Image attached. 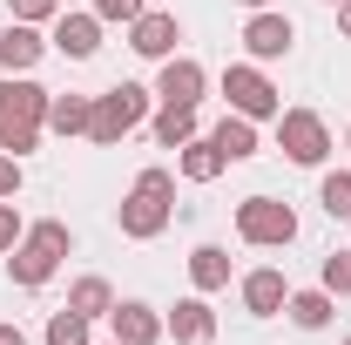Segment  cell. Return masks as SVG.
Segmentation results:
<instances>
[{"mask_svg": "<svg viewBox=\"0 0 351 345\" xmlns=\"http://www.w3.org/2000/svg\"><path fill=\"white\" fill-rule=\"evenodd\" d=\"M68 251H75V230H68L61 216H41V223H27V237L7 251V278H14L21 291H41L47 278L61 271Z\"/></svg>", "mask_w": 351, "mask_h": 345, "instance_id": "obj_1", "label": "cell"}, {"mask_svg": "<svg viewBox=\"0 0 351 345\" xmlns=\"http://www.w3.org/2000/svg\"><path fill=\"white\" fill-rule=\"evenodd\" d=\"M47 95L41 82H27V75H0V149L7 156H27L47 129Z\"/></svg>", "mask_w": 351, "mask_h": 345, "instance_id": "obj_2", "label": "cell"}, {"mask_svg": "<svg viewBox=\"0 0 351 345\" xmlns=\"http://www.w3.org/2000/svg\"><path fill=\"white\" fill-rule=\"evenodd\" d=\"M176 216V176L169 170H142L135 176V190L122 197V210H115V223H122V237H135V244H149V237H162Z\"/></svg>", "mask_w": 351, "mask_h": 345, "instance_id": "obj_3", "label": "cell"}, {"mask_svg": "<svg viewBox=\"0 0 351 345\" xmlns=\"http://www.w3.org/2000/svg\"><path fill=\"white\" fill-rule=\"evenodd\" d=\"M149 88H135V82H122V88H101L95 102H88V142H101V149H115L129 129H142L149 122Z\"/></svg>", "mask_w": 351, "mask_h": 345, "instance_id": "obj_4", "label": "cell"}, {"mask_svg": "<svg viewBox=\"0 0 351 345\" xmlns=\"http://www.w3.org/2000/svg\"><path fill=\"white\" fill-rule=\"evenodd\" d=\"M223 95H230V115H250V122H277L284 115V95L270 88L257 61H230L223 68Z\"/></svg>", "mask_w": 351, "mask_h": 345, "instance_id": "obj_5", "label": "cell"}, {"mask_svg": "<svg viewBox=\"0 0 351 345\" xmlns=\"http://www.w3.org/2000/svg\"><path fill=\"white\" fill-rule=\"evenodd\" d=\"M237 237L257 244V251H284V244L298 237V210L277 203V197H243V203H237Z\"/></svg>", "mask_w": 351, "mask_h": 345, "instance_id": "obj_6", "label": "cell"}, {"mask_svg": "<svg viewBox=\"0 0 351 345\" xmlns=\"http://www.w3.org/2000/svg\"><path fill=\"white\" fill-rule=\"evenodd\" d=\"M277 149H284L291 163L317 170V163L331 156V122H324L317 109H284V115H277Z\"/></svg>", "mask_w": 351, "mask_h": 345, "instance_id": "obj_7", "label": "cell"}, {"mask_svg": "<svg viewBox=\"0 0 351 345\" xmlns=\"http://www.w3.org/2000/svg\"><path fill=\"white\" fill-rule=\"evenodd\" d=\"M298 47V27H291V14H277V7H257L250 21H243V54L250 61H284Z\"/></svg>", "mask_w": 351, "mask_h": 345, "instance_id": "obj_8", "label": "cell"}, {"mask_svg": "<svg viewBox=\"0 0 351 345\" xmlns=\"http://www.w3.org/2000/svg\"><path fill=\"white\" fill-rule=\"evenodd\" d=\"M203 88H210L203 61H189V54H169V61H162V75H156V102H176V109H196V102H203Z\"/></svg>", "mask_w": 351, "mask_h": 345, "instance_id": "obj_9", "label": "cell"}, {"mask_svg": "<svg viewBox=\"0 0 351 345\" xmlns=\"http://www.w3.org/2000/svg\"><path fill=\"white\" fill-rule=\"evenodd\" d=\"M108 325H115V339H122V345H162V339H169L162 311H156V304H142V298H115Z\"/></svg>", "mask_w": 351, "mask_h": 345, "instance_id": "obj_10", "label": "cell"}, {"mask_svg": "<svg viewBox=\"0 0 351 345\" xmlns=\"http://www.w3.org/2000/svg\"><path fill=\"white\" fill-rule=\"evenodd\" d=\"M162 325H169L176 345H210V339H217V311H210L203 291H196V298H182L176 311H162Z\"/></svg>", "mask_w": 351, "mask_h": 345, "instance_id": "obj_11", "label": "cell"}, {"mask_svg": "<svg viewBox=\"0 0 351 345\" xmlns=\"http://www.w3.org/2000/svg\"><path fill=\"white\" fill-rule=\"evenodd\" d=\"M47 47H61L68 61H95L101 54V21L95 14H54V41Z\"/></svg>", "mask_w": 351, "mask_h": 345, "instance_id": "obj_12", "label": "cell"}, {"mask_svg": "<svg viewBox=\"0 0 351 345\" xmlns=\"http://www.w3.org/2000/svg\"><path fill=\"white\" fill-rule=\"evenodd\" d=\"M176 41H182L176 14H142V21H129V47L142 54V61H169Z\"/></svg>", "mask_w": 351, "mask_h": 345, "instance_id": "obj_13", "label": "cell"}, {"mask_svg": "<svg viewBox=\"0 0 351 345\" xmlns=\"http://www.w3.org/2000/svg\"><path fill=\"white\" fill-rule=\"evenodd\" d=\"M41 54H47L41 27H27V21H7V27H0V68H7V75H27Z\"/></svg>", "mask_w": 351, "mask_h": 345, "instance_id": "obj_14", "label": "cell"}, {"mask_svg": "<svg viewBox=\"0 0 351 345\" xmlns=\"http://www.w3.org/2000/svg\"><path fill=\"white\" fill-rule=\"evenodd\" d=\"M284 298H291L284 271H270V264H263V271H250V278H243V311H250V318H277V311H284Z\"/></svg>", "mask_w": 351, "mask_h": 345, "instance_id": "obj_15", "label": "cell"}, {"mask_svg": "<svg viewBox=\"0 0 351 345\" xmlns=\"http://www.w3.org/2000/svg\"><path fill=\"white\" fill-rule=\"evenodd\" d=\"M176 170H182V183H217L230 163H223V149L210 142V135H189V142L176 149Z\"/></svg>", "mask_w": 351, "mask_h": 345, "instance_id": "obj_16", "label": "cell"}, {"mask_svg": "<svg viewBox=\"0 0 351 345\" xmlns=\"http://www.w3.org/2000/svg\"><path fill=\"white\" fill-rule=\"evenodd\" d=\"M210 142L223 149V163H250L257 156V122L250 115H223L217 129H210Z\"/></svg>", "mask_w": 351, "mask_h": 345, "instance_id": "obj_17", "label": "cell"}, {"mask_svg": "<svg viewBox=\"0 0 351 345\" xmlns=\"http://www.w3.org/2000/svg\"><path fill=\"white\" fill-rule=\"evenodd\" d=\"M189 285H196L203 298L223 291V285H230V251H223V244H196V251H189Z\"/></svg>", "mask_w": 351, "mask_h": 345, "instance_id": "obj_18", "label": "cell"}, {"mask_svg": "<svg viewBox=\"0 0 351 345\" xmlns=\"http://www.w3.org/2000/svg\"><path fill=\"white\" fill-rule=\"evenodd\" d=\"M284 311H291V325H298V332H324V325H331V311H338V298L317 285V291H291Z\"/></svg>", "mask_w": 351, "mask_h": 345, "instance_id": "obj_19", "label": "cell"}, {"mask_svg": "<svg viewBox=\"0 0 351 345\" xmlns=\"http://www.w3.org/2000/svg\"><path fill=\"white\" fill-rule=\"evenodd\" d=\"M88 102L95 95H54L47 102V129L54 135H88Z\"/></svg>", "mask_w": 351, "mask_h": 345, "instance_id": "obj_20", "label": "cell"}, {"mask_svg": "<svg viewBox=\"0 0 351 345\" xmlns=\"http://www.w3.org/2000/svg\"><path fill=\"white\" fill-rule=\"evenodd\" d=\"M68 304H75L82 318H108V311H115V285H108V278H75Z\"/></svg>", "mask_w": 351, "mask_h": 345, "instance_id": "obj_21", "label": "cell"}, {"mask_svg": "<svg viewBox=\"0 0 351 345\" xmlns=\"http://www.w3.org/2000/svg\"><path fill=\"white\" fill-rule=\"evenodd\" d=\"M196 135V109H176V102H162V115H156V142L162 149H182Z\"/></svg>", "mask_w": 351, "mask_h": 345, "instance_id": "obj_22", "label": "cell"}, {"mask_svg": "<svg viewBox=\"0 0 351 345\" xmlns=\"http://www.w3.org/2000/svg\"><path fill=\"white\" fill-rule=\"evenodd\" d=\"M88 325H95V318H82L75 304H61V311L47 318V345H88Z\"/></svg>", "mask_w": 351, "mask_h": 345, "instance_id": "obj_23", "label": "cell"}, {"mask_svg": "<svg viewBox=\"0 0 351 345\" xmlns=\"http://www.w3.org/2000/svg\"><path fill=\"white\" fill-rule=\"evenodd\" d=\"M317 203L331 216H351V170H331L324 183H317Z\"/></svg>", "mask_w": 351, "mask_h": 345, "instance_id": "obj_24", "label": "cell"}, {"mask_svg": "<svg viewBox=\"0 0 351 345\" xmlns=\"http://www.w3.org/2000/svg\"><path fill=\"white\" fill-rule=\"evenodd\" d=\"M324 291L331 298H351V251H331L324 258Z\"/></svg>", "mask_w": 351, "mask_h": 345, "instance_id": "obj_25", "label": "cell"}, {"mask_svg": "<svg viewBox=\"0 0 351 345\" xmlns=\"http://www.w3.org/2000/svg\"><path fill=\"white\" fill-rule=\"evenodd\" d=\"M142 14H149L142 0H95V21H101V27H108V21H115V27H129V21H142Z\"/></svg>", "mask_w": 351, "mask_h": 345, "instance_id": "obj_26", "label": "cell"}, {"mask_svg": "<svg viewBox=\"0 0 351 345\" xmlns=\"http://www.w3.org/2000/svg\"><path fill=\"white\" fill-rule=\"evenodd\" d=\"M54 14H61V0H14V21H27V27H41Z\"/></svg>", "mask_w": 351, "mask_h": 345, "instance_id": "obj_27", "label": "cell"}, {"mask_svg": "<svg viewBox=\"0 0 351 345\" xmlns=\"http://www.w3.org/2000/svg\"><path fill=\"white\" fill-rule=\"evenodd\" d=\"M21 237H27V223H21V210H14V203H0V258H7V251H14Z\"/></svg>", "mask_w": 351, "mask_h": 345, "instance_id": "obj_28", "label": "cell"}, {"mask_svg": "<svg viewBox=\"0 0 351 345\" xmlns=\"http://www.w3.org/2000/svg\"><path fill=\"white\" fill-rule=\"evenodd\" d=\"M14 197H21V156L0 149V203H14Z\"/></svg>", "mask_w": 351, "mask_h": 345, "instance_id": "obj_29", "label": "cell"}, {"mask_svg": "<svg viewBox=\"0 0 351 345\" xmlns=\"http://www.w3.org/2000/svg\"><path fill=\"white\" fill-rule=\"evenodd\" d=\"M0 345H27V332H21V325H7V318H0Z\"/></svg>", "mask_w": 351, "mask_h": 345, "instance_id": "obj_30", "label": "cell"}, {"mask_svg": "<svg viewBox=\"0 0 351 345\" xmlns=\"http://www.w3.org/2000/svg\"><path fill=\"white\" fill-rule=\"evenodd\" d=\"M338 34L351 41V0H338Z\"/></svg>", "mask_w": 351, "mask_h": 345, "instance_id": "obj_31", "label": "cell"}, {"mask_svg": "<svg viewBox=\"0 0 351 345\" xmlns=\"http://www.w3.org/2000/svg\"><path fill=\"white\" fill-rule=\"evenodd\" d=\"M243 7H250V14H257V7H277V0H243Z\"/></svg>", "mask_w": 351, "mask_h": 345, "instance_id": "obj_32", "label": "cell"}, {"mask_svg": "<svg viewBox=\"0 0 351 345\" xmlns=\"http://www.w3.org/2000/svg\"><path fill=\"white\" fill-rule=\"evenodd\" d=\"M345 149H351V129H345Z\"/></svg>", "mask_w": 351, "mask_h": 345, "instance_id": "obj_33", "label": "cell"}, {"mask_svg": "<svg viewBox=\"0 0 351 345\" xmlns=\"http://www.w3.org/2000/svg\"><path fill=\"white\" fill-rule=\"evenodd\" d=\"M108 345H122V339H108Z\"/></svg>", "mask_w": 351, "mask_h": 345, "instance_id": "obj_34", "label": "cell"}, {"mask_svg": "<svg viewBox=\"0 0 351 345\" xmlns=\"http://www.w3.org/2000/svg\"><path fill=\"white\" fill-rule=\"evenodd\" d=\"M345 223H351V216H345Z\"/></svg>", "mask_w": 351, "mask_h": 345, "instance_id": "obj_35", "label": "cell"}, {"mask_svg": "<svg viewBox=\"0 0 351 345\" xmlns=\"http://www.w3.org/2000/svg\"><path fill=\"white\" fill-rule=\"evenodd\" d=\"M345 345H351V339H345Z\"/></svg>", "mask_w": 351, "mask_h": 345, "instance_id": "obj_36", "label": "cell"}]
</instances>
